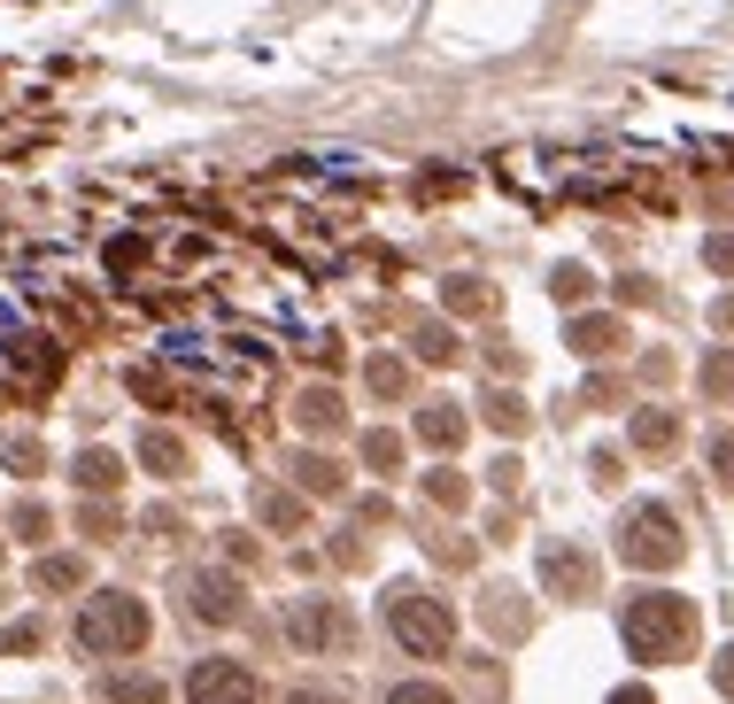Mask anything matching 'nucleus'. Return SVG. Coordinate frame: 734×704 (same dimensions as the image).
<instances>
[{"label":"nucleus","mask_w":734,"mask_h":704,"mask_svg":"<svg viewBox=\"0 0 734 704\" xmlns=\"http://www.w3.org/2000/svg\"><path fill=\"white\" fill-rule=\"evenodd\" d=\"M78 643H86V651H125V658H132V651L147 643V612L125 596V588H109V596H93V604H86Z\"/></svg>","instance_id":"1"},{"label":"nucleus","mask_w":734,"mask_h":704,"mask_svg":"<svg viewBox=\"0 0 734 704\" xmlns=\"http://www.w3.org/2000/svg\"><path fill=\"white\" fill-rule=\"evenodd\" d=\"M186 704H256V674H248V666L209 658V666H194V674H186Z\"/></svg>","instance_id":"2"},{"label":"nucleus","mask_w":734,"mask_h":704,"mask_svg":"<svg viewBox=\"0 0 734 704\" xmlns=\"http://www.w3.org/2000/svg\"><path fill=\"white\" fill-rule=\"evenodd\" d=\"M186 604H194L201 619H232V612H240V588H232L225 573H194V581H186Z\"/></svg>","instance_id":"3"},{"label":"nucleus","mask_w":734,"mask_h":704,"mask_svg":"<svg viewBox=\"0 0 734 704\" xmlns=\"http://www.w3.org/2000/svg\"><path fill=\"white\" fill-rule=\"evenodd\" d=\"M395 627H403V643H410V651H440V643H448V619L426 612V604H403V612H395Z\"/></svg>","instance_id":"4"},{"label":"nucleus","mask_w":734,"mask_h":704,"mask_svg":"<svg viewBox=\"0 0 734 704\" xmlns=\"http://www.w3.org/2000/svg\"><path fill=\"white\" fill-rule=\"evenodd\" d=\"M117 704H162V690H155V682H132V690L117 682Z\"/></svg>","instance_id":"5"}]
</instances>
